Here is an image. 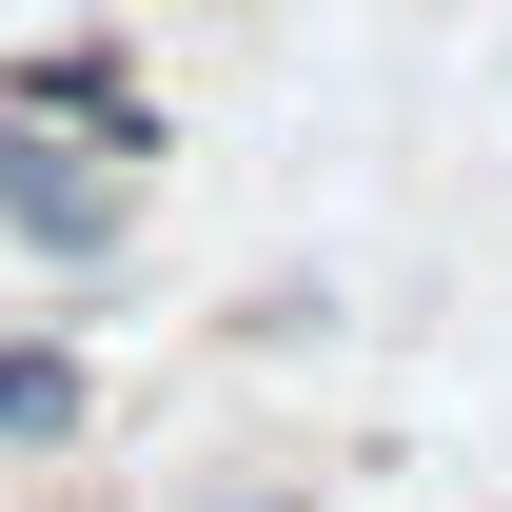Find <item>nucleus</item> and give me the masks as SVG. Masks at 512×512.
I'll use <instances>...</instances> for the list:
<instances>
[{
  "instance_id": "1",
  "label": "nucleus",
  "mask_w": 512,
  "mask_h": 512,
  "mask_svg": "<svg viewBox=\"0 0 512 512\" xmlns=\"http://www.w3.org/2000/svg\"><path fill=\"white\" fill-rule=\"evenodd\" d=\"M0 237L40 256V276H99L138 237V158H99V138H60V119L0 99Z\"/></svg>"
},
{
  "instance_id": "2",
  "label": "nucleus",
  "mask_w": 512,
  "mask_h": 512,
  "mask_svg": "<svg viewBox=\"0 0 512 512\" xmlns=\"http://www.w3.org/2000/svg\"><path fill=\"white\" fill-rule=\"evenodd\" d=\"M0 99H20V119H60V138H99V158H158V79H138L119 40H20Z\"/></svg>"
},
{
  "instance_id": "3",
  "label": "nucleus",
  "mask_w": 512,
  "mask_h": 512,
  "mask_svg": "<svg viewBox=\"0 0 512 512\" xmlns=\"http://www.w3.org/2000/svg\"><path fill=\"white\" fill-rule=\"evenodd\" d=\"M99 434V355L79 335H0V453H79Z\"/></svg>"
}]
</instances>
